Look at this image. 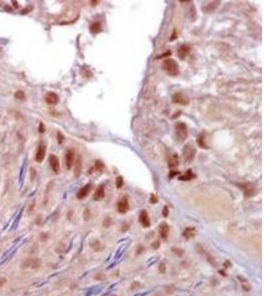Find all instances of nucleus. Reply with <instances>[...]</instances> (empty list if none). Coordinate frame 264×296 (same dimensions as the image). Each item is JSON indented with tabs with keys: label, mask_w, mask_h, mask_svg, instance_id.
I'll use <instances>...</instances> for the list:
<instances>
[{
	"label": "nucleus",
	"mask_w": 264,
	"mask_h": 296,
	"mask_svg": "<svg viewBox=\"0 0 264 296\" xmlns=\"http://www.w3.org/2000/svg\"><path fill=\"white\" fill-rule=\"evenodd\" d=\"M139 222H141V225L144 227H150V217H148V214L145 210H141V213H139Z\"/></svg>",
	"instance_id": "9"
},
{
	"label": "nucleus",
	"mask_w": 264,
	"mask_h": 296,
	"mask_svg": "<svg viewBox=\"0 0 264 296\" xmlns=\"http://www.w3.org/2000/svg\"><path fill=\"white\" fill-rule=\"evenodd\" d=\"M150 203H156L157 202V197L155 194H151L150 195Z\"/></svg>",
	"instance_id": "26"
},
{
	"label": "nucleus",
	"mask_w": 264,
	"mask_h": 296,
	"mask_svg": "<svg viewBox=\"0 0 264 296\" xmlns=\"http://www.w3.org/2000/svg\"><path fill=\"white\" fill-rule=\"evenodd\" d=\"M74 164V151L72 149H68L65 153V165L67 169H71Z\"/></svg>",
	"instance_id": "5"
},
{
	"label": "nucleus",
	"mask_w": 264,
	"mask_h": 296,
	"mask_svg": "<svg viewBox=\"0 0 264 296\" xmlns=\"http://www.w3.org/2000/svg\"><path fill=\"white\" fill-rule=\"evenodd\" d=\"M175 133H176V137L180 142L184 141L188 136V130H187V126L184 123H177L175 124Z\"/></svg>",
	"instance_id": "3"
},
{
	"label": "nucleus",
	"mask_w": 264,
	"mask_h": 296,
	"mask_svg": "<svg viewBox=\"0 0 264 296\" xmlns=\"http://www.w3.org/2000/svg\"><path fill=\"white\" fill-rule=\"evenodd\" d=\"M158 231H159V234L161 236V238L163 239H166L168 237V234H169V226L167 225V223L163 222L159 225L158 227Z\"/></svg>",
	"instance_id": "13"
},
{
	"label": "nucleus",
	"mask_w": 264,
	"mask_h": 296,
	"mask_svg": "<svg viewBox=\"0 0 264 296\" xmlns=\"http://www.w3.org/2000/svg\"><path fill=\"white\" fill-rule=\"evenodd\" d=\"M80 170H81V157L79 156L74 162V175H75V177H78Z\"/></svg>",
	"instance_id": "18"
},
{
	"label": "nucleus",
	"mask_w": 264,
	"mask_h": 296,
	"mask_svg": "<svg viewBox=\"0 0 264 296\" xmlns=\"http://www.w3.org/2000/svg\"><path fill=\"white\" fill-rule=\"evenodd\" d=\"M14 96L18 100H24V99H25V97H26V95H25V93H24L23 91H17L16 93H15Z\"/></svg>",
	"instance_id": "22"
},
{
	"label": "nucleus",
	"mask_w": 264,
	"mask_h": 296,
	"mask_svg": "<svg viewBox=\"0 0 264 296\" xmlns=\"http://www.w3.org/2000/svg\"><path fill=\"white\" fill-rule=\"evenodd\" d=\"M162 67L170 76H176L179 74V66L172 58H165L162 62Z\"/></svg>",
	"instance_id": "1"
},
{
	"label": "nucleus",
	"mask_w": 264,
	"mask_h": 296,
	"mask_svg": "<svg viewBox=\"0 0 264 296\" xmlns=\"http://www.w3.org/2000/svg\"><path fill=\"white\" fill-rule=\"evenodd\" d=\"M190 52V46L188 44H182L178 49V57L180 59H184Z\"/></svg>",
	"instance_id": "11"
},
{
	"label": "nucleus",
	"mask_w": 264,
	"mask_h": 296,
	"mask_svg": "<svg viewBox=\"0 0 264 296\" xmlns=\"http://www.w3.org/2000/svg\"><path fill=\"white\" fill-rule=\"evenodd\" d=\"M5 10H6V11H10V12H11V11H12V8H11V7H9V6H5Z\"/></svg>",
	"instance_id": "34"
},
{
	"label": "nucleus",
	"mask_w": 264,
	"mask_h": 296,
	"mask_svg": "<svg viewBox=\"0 0 264 296\" xmlns=\"http://www.w3.org/2000/svg\"><path fill=\"white\" fill-rule=\"evenodd\" d=\"M197 142H198V144H199V146L202 147V148H207L206 146V144H205V142H204V137H203V135H200L198 137L197 139Z\"/></svg>",
	"instance_id": "24"
},
{
	"label": "nucleus",
	"mask_w": 264,
	"mask_h": 296,
	"mask_svg": "<svg viewBox=\"0 0 264 296\" xmlns=\"http://www.w3.org/2000/svg\"><path fill=\"white\" fill-rule=\"evenodd\" d=\"M95 167H96L98 170H103L104 169V164L101 161H96V164H95Z\"/></svg>",
	"instance_id": "25"
},
{
	"label": "nucleus",
	"mask_w": 264,
	"mask_h": 296,
	"mask_svg": "<svg viewBox=\"0 0 264 296\" xmlns=\"http://www.w3.org/2000/svg\"><path fill=\"white\" fill-rule=\"evenodd\" d=\"M91 189H92L91 184H87L86 186H84L82 189H79L78 192H77V198H78V200H83V198H85L88 195L89 192H90Z\"/></svg>",
	"instance_id": "8"
},
{
	"label": "nucleus",
	"mask_w": 264,
	"mask_h": 296,
	"mask_svg": "<svg viewBox=\"0 0 264 296\" xmlns=\"http://www.w3.org/2000/svg\"><path fill=\"white\" fill-rule=\"evenodd\" d=\"M63 138H64V136L61 134V132H59V131H58V140L59 143H61V141L63 140Z\"/></svg>",
	"instance_id": "28"
},
{
	"label": "nucleus",
	"mask_w": 264,
	"mask_h": 296,
	"mask_svg": "<svg viewBox=\"0 0 264 296\" xmlns=\"http://www.w3.org/2000/svg\"><path fill=\"white\" fill-rule=\"evenodd\" d=\"M46 102L49 104V105H56L58 102V95L53 92H50V93L47 94L46 96Z\"/></svg>",
	"instance_id": "12"
},
{
	"label": "nucleus",
	"mask_w": 264,
	"mask_h": 296,
	"mask_svg": "<svg viewBox=\"0 0 264 296\" xmlns=\"http://www.w3.org/2000/svg\"><path fill=\"white\" fill-rule=\"evenodd\" d=\"M177 38V36H176V31H175V30H174V31H173V34H172V37L170 38V41H173V40H175V38Z\"/></svg>",
	"instance_id": "32"
},
{
	"label": "nucleus",
	"mask_w": 264,
	"mask_h": 296,
	"mask_svg": "<svg viewBox=\"0 0 264 296\" xmlns=\"http://www.w3.org/2000/svg\"><path fill=\"white\" fill-rule=\"evenodd\" d=\"M158 245H159V243H158V242H156V243H155V245H152V246H153V247L157 248V247H158Z\"/></svg>",
	"instance_id": "35"
},
{
	"label": "nucleus",
	"mask_w": 264,
	"mask_h": 296,
	"mask_svg": "<svg viewBox=\"0 0 264 296\" xmlns=\"http://www.w3.org/2000/svg\"><path fill=\"white\" fill-rule=\"evenodd\" d=\"M172 102L174 104H178V105L185 106L189 104V99H188V97L185 96L184 94L178 92V93H175L173 96H172Z\"/></svg>",
	"instance_id": "4"
},
{
	"label": "nucleus",
	"mask_w": 264,
	"mask_h": 296,
	"mask_svg": "<svg viewBox=\"0 0 264 296\" xmlns=\"http://www.w3.org/2000/svg\"><path fill=\"white\" fill-rule=\"evenodd\" d=\"M196 148L192 142L187 143L183 148V158L186 163H191L195 158Z\"/></svg>",
	"instance_id": "2"
},
{
	"label": "nucleus",
	"mask_w": 264,
	"mask_h": 296,
	"mask_svg": "<svg viewBox=\"0 0 264 296\" xmlns=\"http://www.w3.org/2000/svg\"><path fill=\"white\" fill-rule=\"evenodd\" d=\"M50 165L52 167L53 171L55 173H58L59 172V162L58 158L55 155H50Z\"/></svg>",
	"instance_id": "10"
},
{
	"label": "nucleus",
	"mask_w": 264,
	"mask_h": 296,
	"mask_svg": "<svg viewBox=\"0 0 264 296\" xmlns=\"http://www.w3.org/2000/svg\"><path fill=\"white\" fill-rule=\"evenodd\" d=\"M105 197V189H104V186H100L99 188L97 189V191L95 192V194L93 195V198L95 200H100Z\"/></svg>",
	"instance_id": "16"
},
{
	"label": "nucleus",
	"mask_w": 264,
	"mask_h": 296,
	"mask_svg": "<svg viewBox=\"0 0 264 296\" xmlns=\"http://www.w3.org/2000/svg\"><path fill=\"white\" fill-rule=\"evenodd\" d=\"M44 130H46V128H44V123H40V126H39V131H40L41 133H44Z\"/></svg>",
	"instance_id": "27"
},
{
	"label": "nucleus",
	"mask_w": 264,
	"mask_h": 296,
	"mask_svg": "<svg viewBox=\"0 0 264 296\" xmlns=\"http://www.w3.org/2000/svg\"><path fill=\"white\" fill-rule=\"evenodd\" d=\"M0 50H1V49H0Z\"/></svg>",
	"instance_id": "37"
},
{
	"label": "nucleus",
	"mask_w": 264,
	"mask_h": 296,
	"mask_svg": "<svg viewBox=\"0 0 264 296\" xmlns=\"http://www.w3.org/2000/svg\"><path fill=\"white\" fill-rule=\"evenodd\" d=\"M30 10H32V7H28V8H26V9H23V10L21 11V14H27Z\"/></svg>",
	"instance_id": "30"
},
{
	"label": "nucleus",
	"mask_w": 264,
	"mask_h": 296,
	"mask_svg": "<svg viewBox=\"0 0 264 296\" xmlns=\"http://www.w3.org/2000/svg\"><path fill=\"white\" fill-rule=\"evenodd\" d=\"M123 184H124L123 177H121V176L117 177V179H116V186H117V188L121 189L122 186H123Z\"/></svg>",
	"instance_id": "23"
},
{
	"label": "nucleus",
	"mask_w": 264,
	"mask_h": 296,
	"mask_svg": "<svg viewBox=\"0 0 264 296\" xmlns=\"http://www.w3.org/2000/svg\"><path fill=\"white\" fill-rule=\"evenodd\" d=\"M159 271L162 272V274H164L165 272V265L164 263H161V265L159 266Z\"/></svg>",
	"instance_id": "29"
},
{
	"label": "nucleus",
	"mask_w": 264,
	"mask_h": 296,
	"mask_svg": "<svg viewBox=\"0 0 264 296\" xmlns=\"http://www.w3.org/2000/svg\"><path fill=\"white\" fill-rule=\"evenodd\" d=\"M129 200L127 197H123L118 203V211L120 213H126L129 210Z\"/></svg>",
	"instance_id": "6"
},
{
	"label": "nucleus",
	"mask_w": 264,
	"mask_h": 296,
	"mask_svg": "<svg viewBox=\"0 0 264 296\" xmlns=\"http://www.w3.org/2000/svg\"><path fill=\"white\" fill-rule=\"evenodd\" d=\"M91 3H93V5H96V3H98V1H91Z\"/></svg>",
	"instance_id": "36"
},
{
	"label": "nucleus",
	"mask_w": 264,
	"mask_h": 296,
	"mask_svg": "<svg viewBox=\"0 0 264 296\" xmlns=\"http://www.w3.org/2000/svg\"><path fill=\"white\" fill-rule=\"evenodd\" d=\"M12 3H13V6L15 8H18L19 7V4H18V2L17 1H12Z\"/></svg>",
	"instance_id": "33"
},
{
	"label": "nucleus",
	"mask_w": 264,
	"mask_h": 296,
	"mask_svg": "<svg viewBox=\"0 0 264 296\" xmlns=\"http://www.w3.org/2000/svg\"><path fill=\"white\" fill-rule=\"evenodd\" d=\"M219 4H220V1H214V2H212V3H210V4L208 5V9H206V11H207V12H210V11L214 10V9H215V8L218 7Z\"/></svg>",
	"instance_id": "21"
},
{
	"label": "nucleus",
	"mask_w": 264,
	"mask_h": 296,
	"mask_svg": "<svg viewBox=\"0 0 264 296\" xmlns=\"http://www.w3.org/2000/svg\"><path fill=\"white\" fill-rule=\"evenodd\" d=\"M46 145L44 143H42L39 145L37 153H36V160L37 162H42L44 159V156H46Z\"/></svg>",
	"instance_id": "7"
},
{
	"label": "nucleus",
	"mask_w": 264,
	"mask_h": 296,
	"mask_svg": "<svg viewBox=\"0 0 264 296\" xmlns=\"http://www.w3.org/2000/svg\"><path fill=\"white\" fill-rule=\"evenodd\" d=\"M101 30H102L101 29V24L98 22H95L90 26V31L91 33H93V34H97V33L101 32Z\"/></svg>",
	"instance_id": "19"
},
{
	"label": "nucleus",
	"mask_w": 264,
	"mask_h": 296,
	"mask_svg": "<svg viewBox=\"0 0 264 296\" xmlns=\"http://www.w3.org/2000/svg\"><path fill=\"white\" fill-rule=\"evenodd\" d=\"M240 188H242L243 189V191H244V194L246 197H252L254 194H255V189L253 188V186L250 185V184H245V186H239Z\"/></svg>",
	"instance_id": "15"
},
{
	"label": "nucleus",
	"mask_w": 264,
	"mask_h": 296,
	"mask_svg": "<svg viewBox=\"0 0 264 296\" xmlns=\"http://www.w3.org/2000/svg\"><path fill=\"white\" fill-rule=\"evenodd\" d=\"M167 214H168V208L167 206H164V208H163V215L167 216Z\"/></svg>",
	"instance_id": "31"
},
{
	"label": "nucleus",
	"mask_w": 264,
	"mask_h": 296,
	"mask_svg": "<svg viewBox=\"0 0 264 296\" xmlns=\"http://www.w3.org/2000/svg\"><path fill=\"white\" fill-rule=\"evenodd\" d=\"M194 177H195V175L189 170V171H187V173L184 175V176L179 177V180H181V181H189V180L193 179Z\"/></svg>",
	"instance_id": "20"
},
{
	"label": "nucleus",
	"mask_w": 264,
	"mask_h": 296,
	"mask_svg": "<svg viewBox=\"0 0 264 296\" xmlns=\"http://www.w3.org/2000/svg\"><path fill=\"white\" fill-rule=\"evenodd\" d=\"M0 5H1V4H0Z\"/></svg>",
	"instance_id": "38"
},
{
	"label": "nucleus",
	"mask_w": 264,
	"mask_h": 296,
	"mask_svg": "<svg viewBox=\"0 0 264 296\" xmlns=\"http://www.w3.org/2000/svg\"><path fill=\"white\" fill-rule=\"evenodd\" d=\"M178 164H179V161H178V155L176 153H172L170 154V156L168 157V166L169 168L174 169L176 168Z\"/></svg>",
	"instance_id": "14"
},
{
	"label": "nucleus",
	"mask_w": 264,
	"mask_h": 296,
	"mask_svg": "<svg viewBox=\"0 0 264 296\" xmlns=\"http://www.w3.org/2000/svg\"><path fill=\"white\" fill-rule=\"evenodd\" d=\"M195 233H196V230L195 228H192V227H188L184 230V233H183V236L185 237L186 239H190L192 237L195 236Z\"/></svg>",
	"instance_id": "17"
}]
</instances>
